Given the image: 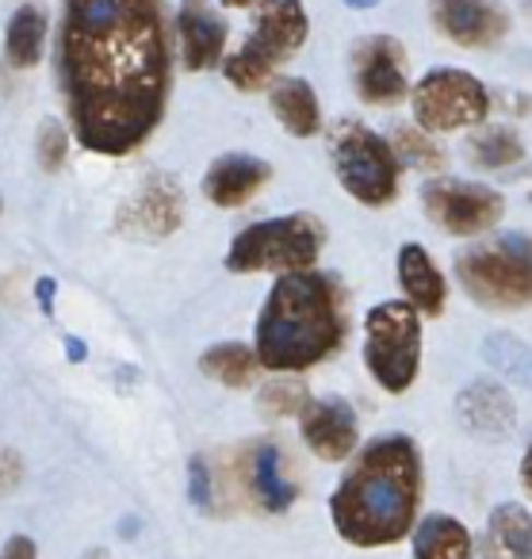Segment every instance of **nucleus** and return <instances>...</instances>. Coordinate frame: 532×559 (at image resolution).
<instances>
[{"instance_id": "423d86ee", "label": "nucleus", "mask_w": 532, "mask_h": 559, "mask_svg": "<svg viewBox=\"0 0 532 559\" xmlns=\"http://www.w3.org/2000/svg\"><path fill=\"white\" fill-rule=\"evenodd\" d=\"M364 365L391 395L410 391L422 368V314L406 299L376 304L364 319Z\"/></svg>"}, {"instance_id": "2f4dec72", "label": "nucleus", "mask_w": 532, "mask_h": 559, "mask_svg": "<svg viewBox=\"0 0 532 559\" xmlns=\"http://www.w3.org/2000/svg\"><path fill=\"white\" fill-rule=\"evenodd\" d=\"M0 559H39V551H35L32 536H9V544H4Z\"/></svg>"}, {"instance_id": "58836bf2", "label": "nucleus", "mask_w": 532, "mask_h": 559, "mask_svg": "<svg viewBox=\"0 0 532 559\" xmlns=\"http://www.w3.org/2000/svg\"><path fill=\"white\" fill-rule=\"evenodd\" d=\"M0 211H4V203H0Z\"/></svg>"}, {"instance_id": "9b49d317", "label": "nucleus", "mask_w": 532, "mask_h": 559, "mask_svg": "<svg viewBox=\"0 0 532 559\" xmlns=\"http://www.w3.org/2000/svg\"><path fill=\"white\" fill-rule=\"evenodd\" d=\"M185 226V188L173 173H146L139 192L116 211V230L134 241H162Z\"/></svg>"}, {"instance_id": "c9c22d12", "label": "nucleus", "mask_w": 532, "mask_h": 559, "mask_svg": "<svg viewBox=\"0 0 532 559\" xmlns=\"http://www.w3.org/2000/svg\"><path fill=\"white\" fill-rule=\"evenodd\" d=\"M345 4H348V9H376L379 0H345Z\"/></svg>"}, {"instance_id": "7ed1b4c3", "label": "nucleus", "mask_w": 532, "mask_h": 559, "mask_svg": "<svg viewBox=\"0 0 532 559\" xmlns=\"http://www.w3.org/2000/svg\"><path fill=\"white\" fill-rule=\"evenodd\" d=\"M348 334L345 296L338 280L315 269L280 272L257 314L253 353L276 376L307 372L330 360Z\"/></svg>"}, {"instance_id": "dca6fc26", "label": "nucleus", "mask_w": 532, "mask_h": 559, "mask_svg": "<svg viewBox=\"0 0 532 559\" xmlns=\"http://www.w3.org/2000/svg\"><path fill=\"white\" fill-rule=\"evenodd\" d=\"M180 55L188 70H211L223 62L226 50V20L211 9V0H185L177 16Z\"/></svg>"}, {"instance_id": "39448f33", "label": "nucleus", "mask_w": 532, "mask_h": 559, "mask_svg": "<svg viewBox=\"0 0 532 559\" xmlns=\"http://www.w3.org/2000/svg\"><path fill=\"white\" fill-rule=\"evenodd\" d=\"M326 249V226L310 211L295 215H276L253 223L230 241L226 249V269L238 276L253 272H299L315 269V261Z\"/></svg>"}, {"instance_id": "20e7f679", "label": "nucleus", "mask_w": 532, "mask_h": 559, "mask_svg": "<svg viewBox=\"0 0 532 559\" xmlns=\"http://www.w3.org/2000/svg\"><path fill=\"white\" fill-rule=\"evenodd\" d=\"M307 35L310 20L299 0H261L253 12L249 39L223 62L226 81L241 93H257L276 78V70L287 58L299 55Z\"/></svg>"}, {"instance_id": "f704fd0d", "label": "nucleus", "mask_w": 532, "mask_h": 559, "mask_svg": "<svg viewBox=\"0 0 532 559\" xmlns=\"http://www.w3.org/2000/svg\"><path fill=\"white\" fill-rule=\"evenodd\" d=\"M66 353H70L73 360H85V345H81L78 337H70V342H66Z\"/></svg>"}, {"instance_id": "f3484780", "label": "nucleus", "mask_w": 532, "mask_h": 559, "mask_svg": "<svg viewBox=\"0 0 532 559\" xmlns=\"http://www.w3.org/2000/svg\"><path fill=\"white\" fill-rule=\"evenodd\" d=\"M246 487L249 498L261 506L264 513H284L299 498V487L292 483L284 464V452L276 441H257L246 452Z\"/></svg>"}, {"instance_id": "412c9836", "label": "nucleus", "mask_w": 532, "mask_h": 559, "mask_svg": "<svg viewBox=\"0 0 532 559\" xmlns=\"http://www.w3.org/2000/svg\"><path fill=\"white\" fill-rule=\"evenodd\" d=\"M269 104H272V116L280 119V127L287 134H295V139H310V134L322 131L318 96L303 78H280L269 93Z\"/></svg>"}, {"instance_id": "aec40b11", "label": "nucleus", "mask_w": 532, "mask_h": 559, "mask_svg": "<svg viewBox=\"0 0 532 559\" xmlns=\"http://www.w3.org/2000/svg\"><path fill=\"white\" fill-rule=\"evenodd\" d=\"M478 551L483 559H532V513L517 502L494 506Z\"/></svg>"}, {"instance_id": "5701e85b", "label": "nucleus", "mask_w": 532, "mask_h": 559, "mask_svg": "<svg viewBox=\"0 0 532 559\" xmlns=\"http://www.w3.org/2000/svg\"><path fill=\"white\" fill-rule=\"evenodd\" d=\"M43 43H47V16H43V9H35V4L16 9V16L4 27V58H9V66L32 70L43 58Z\"/></svg>"}, {"instance_id": "6ab92c4d", "label": "nucleus", "mask_w": 532, "mask_h": 559, "mask_svg": "<svg viewBox=\"0 0 532 559\" xmlns=\"http://www.w3.org/2000/svg\"><path fill=\"white\" fill-rule=\"evenodd\" d=\"M456 411H460V421L471 433L483 437H506L517 426L513 399L494 380H475L471 388H463L460 399H456Z\"/></svg>"}, {"instance_id": "f8f14e48", "label": "nucleus", "mask_w": 532, "mask_h": 559, "mask_svg": "<svg viewBox=\"0 0 532 559\" xmlns=\"http://www.w3.org/2000/svg\"><path fill=\"white\" fill-rule=\"evenodd\" d=\"M353 88L364 104L387 108L410 93L406 50L391 35H364L353 47Z\"/></svg>"}, {"instance_id": "bb28decb", "label": "nucleus", "mask_w": 532, "mask_h": 559, "mask_svg": "<svg viewBox=\"0 0 532 559\" xmlns=\"http://www.w3.org/2000/svg\"><path fill=\"white\" fill-rule=\"evenodd\" d=\"M391 154L399 165H410V169H425V173H437L445 165V150L422 131V127H399L391 134Z\"/></svg>"}, {"instance_id": "4c0bfd02", "label": "nucleus", "mask_w": 532, "mask_h": 559, "mask_svg": "<svg viewBox=\"0 0 532 559\" xmlns=\"http://www.w3.org/2000/svg\"><path fill=\"white\" fill-rule=\"evenodd\" d=\"M85 559H108V551H88Z\"/></svg>"}, {"instance_id": "6e6552de", "label": "nucleus", "mask_w": 532, "mask_h": 559, "mask_svg": "<svg viewBox=\"0 0 532 559\" xmlns=\"http://www.w3.org/2000/svg\"><path fill=\"white\" fill-rule=\"evenodd\" d=\"M456 280L483 307H524L532 304V238H506L494 246L463 249L456 257Z\"/></svg>"}, {"instance_id": "a211bd4d", "label": "nucleus", "mask_w": 532, "mask_h": 559, "mask_svg": "<svg viewBox=\"0 0 532 559\" xmlns=\"http://www.w3.org/2000/svg\"><path fill=\"white\" fill-rule=\"evenodd\" d=\"M399 284L406 292V304L414 307L425 319H437L448 304V284L440 276L437 261L429 257V249L417 246V241H406L399 249Z\"/></svg>"}, {"instance_id": "f03ea898", "label": "nucleus", "mask_w": 532, "mask_h": 559, "mask_svg": "<svg viewBox=\"0 0 532 559\" xmlns=\"http://www.w3.org/2000/svg\"><path fill=\"white\" fill-rule=\"evenodd\" d=\"M422 506V456L406 433L376 437L330 498L341 540L356 548H387L414 528Z\"/></svg>"}, {"instance_id": "393cba45", "label": "nucleus", "mask_w": 532, "mask_h": 559, "mask_svg": "<svg viewBox=\"0 0 532 559\" xmlns=\"http://www.w3.org/2000/svg\"><path fill=\"white\" fill-rule=\"evenodd\" d=\"M468 157L478 169H506L524 157V146L509 127H483L468 139Z\"/></svg>"}, {"instance_id": "b1692460", "label": "nucleus", "mask_w": 532, "mask_h": 559, "mask_svg": "<svg viewBox=\"0 0 532 559\" xmlns=\"http://www.w3.org/2000/svg\"><path fill=\"white\" fill-rule=\"evenodd\" d=\"M257 368H261L257 353L241 342H218L200 357V372L223 388H249L257 380Z\"/></svg>"}, {"instance_id": "c756f323", "label": "nucleus", "mask_w": 532, "mask_h": 559, "mask_svg": "<svg viewBox=\"0 0 532 559\" xmlns=\"http://www.w3.org/2000/svg\"><path fill=\"white\" fill-rule=\"evenodd\" d=\"M188 498L200 510H211V502H215V475L203 456H192V464H188Z\"/></svg>"}, {"instance_id": "cd10ccee", "label": "nucleus", "mask_w": 532, "mask_h": 559, "mask_svg": "<svg viewBox=\"0 0 532 559\" xmlns=\"http://www.w3.org/2000/svg\"><path fill=\"white\" fill-rule=\"evenodd\" d=\"M307 388L299 380H269L261 388V411L272 418H287V414H299L307 406Z\"/></svg>"}, {"instance_id": "a878e982", "label": "nucleus", "mask_w": 532, "mask_h": 559, "mask_svg": "<svg viewBox=\"0 0 532 559\" xmlns=\"http://www.w3.org/2000/svg\"><path fill=\"white\" fill-rule=\"evenodd\" d=\"M483 357L490 360L494 372L513 380L517 388L532 391V345L529 342H521V337H513V334H490L483 342Z\"/></svg>"}, {"instance_id": "4468645a", "label": "nucleus", "mask_w": 532, "mask_h": 559, "mask_svg": "<svg viewBox=\"0 0 532 559\" xmlns=\"http://www.w3.org/2000/svg\"><path fill=\"white\" fill-rule=\"evenodd\" d=\"M299 433L318 460L338 464L356 452L360 421L345 399H307V406L299 411Z\"/></svg>"}, {"instance_id": "72a5a7b5", "label": "nucleus", "mask_w": 532, "mask_h": 559, "mask_svg": "<svg viewBox=\"0 0 532 559\" xmlns=\"http://www.w3.org/2000/svg\"><path fill=\"white\" fill-rule=\"evenodd\" d=\"M521 487L532 495V444L524 449V456H521Z\"/></svg>"}, {"instance_id": "0eeeda50", "label": "nucleus", "mask_w": 532, "mask_h": 559, "mask_svg": "<svg viewBox=\"0 0 532 559\" xmlns=\"http://www.w3.org/2000/svg\"><path fill=\"white\" fill-rule=\"evenodd\" d=\"M330 157L341 188L364 207H387L399 195V169L387 139L360 119H338L330 127Z\"/></svg>"}, {"instance_id": "e433bc0d", "label": "nucleus", "mask_w": 532, "mask_h": 559, "mask_svg": "<svg viewBox=\"0 0 532 559\" xmlns=\"http://www.w3.org/2000/svg\"><path fill=\"white\" fill-rule=\"evenodd\" d=\"M218 4H226V9H249L253 0H218Z\"/></svg>"}, {"instance_id": "4be33fe9", "label": "nucleus", "mask_w": 532, "mask_h": 559, "mask_svg": "<svg viewBox=\"0 0 532 559\" xmlns=\"http://www.w3.org/2000/svg\"><path fill=\"white\" fill-rule=\"evenodd\" d=\"M410 533H414V559H471V533L448 513H433Z\"/></svg>"}, {"instance_id": "2eb2a0df", "label": "nucleus", "mask_w": 532, "mask_h": 559, "mask_svg": "<svg viewBox=\"0 0 532 559\" xmlns=\"http://www.w3.org/2000/svg\"><path fill=\"white\" fill-rule=\"evenodd\" d=\"M272 180V165L253 154H223L203 173V195L215 207H241Z\"/></svg>"}, {"instance_id": "9d476101", "label": "nucleus", "mask_w": 532, "mask_h": 559, "mask_svg": "<svg viewBox=\"0 0 532 559\" xmlns=\"http://www.w3.org/2000/svg\"><path fill=\"white\" fill-rule=\"evenodd\" d=\"M422 207L429 215L433 226H440L452 238H471V234H483L490 226H498L501 195L486 185H471V180H429L422 188Z\"/></svg>"}, {"instance_id": "f257e3e1", "label": "nucleus", "mask_w": 532, "mask_h": 559, "mask_svg": "<svg viewBox=\"0 0 532 559\" xmlns=\"http://www.w3.org/2000/svg\"><path fill=\"white\" fill-rule=\"evenodd\" d=\"M58 70L81 146L104 157L134 154L169 100L162 0H66Z\"/></svg>"}, {"instance_id": "1a4fd4ad", "label": "nucleus", "mask_w": 532, "mask_h": 559, "mask_svg": "<svg viewBox=\"0 0 532 559\" xmlns=\"http://www.w3.org/2000/svg\"><path fill=\"white\" fill-rule=\"evenodd\" d=\"M410 104H414V119L422 131L448 134L483 123L490 111V93L468 70H433L414 85Z\"/></svg>"}, {"instance_id": "473e14b6", "label": "nucleus", "mask_w": 532, "mask_h": 559, "mask_svg": "<svg viewBox=\"0 0 532 559\" xmlns=\"http://www.w3.org/2000/svg\"><path fill=\"white\" fill-rule=\"evenodd\" d=\"M35 299H39V307H43V314H55V280L50 276H43L39 284H35Z\"/></svg>"}, {"instance_id": "7c9ffc66", "label": "nucleus", "mask_w": 532, "mask_h": 559, "mask_svg": "<svg viewBox=\"0 0 532 559\" xmlns=\"http://www.w3.org/2000/svg\"><path fill=\"white\" fill-rule=\"evenodd\" d=\"M20 483H24V456L16 449H0V495H12Z\"/></svg>"}, {"instance_id": "c85d7f7f", "label": "nucleus", "mask_w": 532, "mask_h": 559, "mask_svg": "<svg viewBox=\"0 0 532 559\" xmlns=\"http://www.w3.org/2000/svg\"><path fill=\"white\" fill-rule=\"evenodd\" d=\"M35 154H39V165L47 173H58L70 157V131H66L58 119H43L39 123V139H35Z\"/></svg>"}, {"instance_id": "ddd939ff", "label": "nucleus", "mask_w": 532, "mask_h": 559, "mask_svg": "<svg viewBox=\"0 0 532 559\" xmlns=\"http://www.w3.org/2000/svg\"><path fill=\"white\" fill-rule=\"evenodd\" d=\"M429 16L448 43L468 50H486L509 35V12L501 0H429Z\"/></svg>"}]
</instances>
